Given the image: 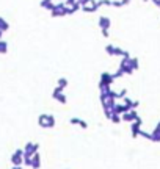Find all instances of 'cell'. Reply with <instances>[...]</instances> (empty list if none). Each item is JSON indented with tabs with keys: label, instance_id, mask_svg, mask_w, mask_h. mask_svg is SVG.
<instances>
[{
	"label": "cell",
	"instance_id": "6da1fadb",
	"mask_svg": "<svg viewBox=\"0 0 160 169\" xmlns=\"http://www.w3.org/2000/svg\"><path fill=\"white\" fill-rule=\"evenodd\" d=\"M57 124L55 121V116L54 114H47V113H43L38 116V125L43 127V128H54Z\"/></svg>",
	"mask_w": 160,
	"mask_h": 169
},
{
	"label": "cell",
	"instance_id": "7a4b0ae2",
	"mask_svg": "<svg viewBox=\"0 0 160 169\" xmlns=\"http://www.w3.org/2000/svg\"><path fill=\"white\" fill-rule=\"evenodd\" d=\"M99 28L104 38H110V27H111V19L108 16H99Z\"/></svg>",
	"mask_w": 160,
	"mask_h": 169
},
{
	"label": "cell",
	"instance_id": "3957f363",
	"mask_svg": "<svg viewBox=\"0 0 160 169\" xmlns=\"http://www.w3.org/2000/svg\"><path fill=\"white\" fill-rule=\"evenodd\" d=\"M105 53L110 55V57H121V58H129L130 57V53L127 50H122V49H119V47H116L113 44L105 46Z\"/></svg>",
	"mask_w": 160,
	"mask_h": 169
},
{
	"label": "cell",
	"instance_id": "277c9868",
	"mask_svg": "<svg viewBox=\"0 0 160 169\" xmlns=\"http://www.w3.org/2000/svg\"><path fill=\"white\" fill-rule=\"evenodd\" d=\"M50 16H52V17H65V16H69L68 7H66L63 2H55L54 8L50 10Z\"/></svg>",
	"mask_w": 160,
	"mask_h": 169
},
{
	"label": "cell",
	"instance_id": "5b68a950",
	"mask_svg": "<svg viewBox=\"0 0 160 169\" xmlns=\"http://www.w3.org/2000/svg\"><path fill=\"white\" fill-rule=\"evenodd\" d=\"M52 99L57 100V102L61 103V105H66V103H68V97H66V94H65V89L60 88V86H57V88L52 91Z\"/></svg>",
	"mask_w": 160,
	"mask_h": 169
},
{
	"label": "cell",
	"instance_id": "8992f818",
	"mask_svg": "<svg viewBox=\"0 0 160 169\" xmlns=\"http://www.w3.org/2000/svg\"><path fill=\"white\" fill-rule=\"evenodd\" d=\"M130 57L129 58H121V63L118 66V71L122 74V75H132L133 74V69L130 67V63H129Z\"/></svg>",
	"mask_w": 160,
	"mask_h": 169
},
{
	"label": "cell",
	"instance_id": "52a82bcc",
	"mask_svg": "<svg viewBox=\"0 0 160 169\" xmlns=\"http://www.w3.org/2000/svg\"><path fill=\"white\" fill-rule=\"evenodd\" d=\"M113 82H115L113 74H110V72H102L101 77H99V88H102V86H111Z\"/></svg>",
	"mask_w": 160,
	"mask_h": 169
},
{
	"label": "cell",
	"instance_id": "ba28073f",
	"mask_svg": "<svg viewBox=\"0 0 160 169\" xmlns=\"http://www.w3.org/2000/svg\"><path fill=\"white\" fill-rule=\"evenodd\" d=\"M11 164L13 166H22L24 164V150L16 149L14 153H11Z\"/></svg>",
	"mask_w": 160,
	"mask_h": 169
},
{
	"label": "cell",
	"instance_id": "9c48e42d",
	"mask_svg": "<svg viewBox=\"0 0 160 169\" xmlns=\"http://www.w3.org/2000/svg\"><path fill=\"white\" fill-rule=\"evenodd\" d=\"M141 125H143V121H141V117H138L137 121L130 122V135H132V138H138V135H140V130H141Z\"/></svg>",
	"mask_w": 160,
	"mask_h": 169
},
{
	"label": "cell",
	"instance_id": "30bf717a",
	"mask_svg": "<svg viewBox=\"0 0 160 169\" xmlns=\"http://www.w3.org/2000/svg\"><path fill=\"white\" fill-rule=\"evenodd\" d=\"M138 117H140V116H138L137 110H129V111H126V113L121 114V121H122V122H133V121H137Z\"/></svg>",
	"mask_w": 160,
	"mask_h": 169
},
{
	"label": "cell",
	"instance_id": "8fae6325",
	"mask_svg": "<svg viewBox=\"0 0 160 169\" xmlns=\"http://www.w3.org/2000/svg\"><path fill=\"white\" fill-rule=\"evenodd\" d=\"M80 10H82V11H85V13H96V11L99 10V7H97V3H96V0H93V2H90V3L82 5V7H80Z\"/></svg>",
	"mask_w": 160,
	"mask_h": 169
},
{
	"label": "cell",
	"instance_id": "7c38bea8",
	"mask_svg": "<svg viewBox=\"0 0 160 169\" xmlns=\"http://www.w3.org/2000/svg\"><path fill=\"white\" fill-rule=\"evenodd\" d=\"M122 105L127 108V110H137L138 108V105H140V102L138 100H132V99H129L127 96L122 99Z\"/></svg>",
	"mask_w": 160,
	"mask_h": 169
},
{
	"label": "cell",
	"instance_id": "4fadbf2b",
	"mask_svg": "<svg viewBox=\"0 0 160 169\" xmlns=\"http://www.w3.org/2000/svg\"><path fill=\"white\" fill-rule=\"evenodd\" d=\"M69 124H71V125H79V127L83 128V130L88 128V122H85V121L80 119V117H69Z\"/></svg>",
	"mask_w": 160,
	"mask_h": 169
},
{
	"label": "cell",
	"instance_id": "5bb4252c",
	"mask_svg": "<svg viewBox=\"0 0 160 169\" xmlns=\"http://www.w3.org/2000/svg\"><path fill=\"white\" fill-rule=\"evenodd\" d=\"M30 166L33 167V169H39L41 167V155L36 152V153H33V157H32V161H30Z\"/></svg>",
	"mask_w": 160,
	"mask_h": 169
},
{
	"label": "cell",
	"instance_id": "9a60e30c",
	"mask_svg": "<svg viewBox=\"0 0 160 169\" xmlns=\"http://www.w3.org/2000/svg\"><path fill=\"white\" fill-rule=\"evenodd\" d=\"M149 141H152V142H160V122H158V124L155 125V128L152 130Z\"/></svg>",
	"mask_w": 160,
	"mask_h": 169
},
{
	"label": "cell",
	"instance_id": "2e32d148",
	"mask_svg": "<svg viewBox=\"0 0 160 169\" xmlns=\"http://www.w3.org/2000/svg\"><path fill=\"white\" fill-rule=\"evenodd\" d=\"M54 5H55V0H41L39 2V7L43 10H47V11H50L54 8Z\"/></svg>",
	"mask_w": 160,
	"mask_h": 169
},
{
	"label": "cell",
	"instance_id": "e0dca14e",
	"mask_svg": "<svg viewBox=\"0 0 160 169\" xmlns=\"http://www.w3.org/2000/svg\"><path fill=\"white\" fill-rule=\"evenodd\" d=\"M126 111H129V110H127L122 103H118V102L115 103V107H113V113H116V114H122V113H126Z\"/></svg>",
	"mask_w": 160,
	"mask_h": 169
},
{
	"label": "cell",
	"instance_id": "ac0fdd59",
	"mask_svg": "<svg viewBox=\"0 0 160 169\" xmlns=\"http://www.w3.org/2000/svg\"><path fill=\"white\" fill-rule=\"evenodd\" d=\"M0 30H2L3 33H7L10 30V22L5 17H2V16H0Z\"/></svg>",
	"mask_w": 160,
	"mask_h": 169
},
{
	"label": "cell",
	"instance_id": "d6986e66",
	"mask_svg": "<svg viewBox=\"0 0 160 169\" xmlns=\"http://www.w3.org/2000/svg\"><path fill=\"white\" fill-rule=\"evenodd\" d=\"M129 63H130V67L133 69V72H135V71H138V67H140V61H138V58H135V57H130Z\"/></svg>",
	"mask_w": 160,
	"mask_h": 169
},
{
	"label": "cell",
	"instance_id": "ffe728a7",
	"mask_svg": "<svg viewBox=\"0 0 160 169\" xmlns=\"http://www.w3.org/2000/svg\"><path fill=\"white\" fill-rule=\"evenodd\" d=\"M5 53H8V42L0 39V55H5Z\"/></svg>",
	"mask_w": 160,
	"mask_h": 169
},
{
	"label": "cell",
	"instance_id": "44dd1931",
	"mask_svg": "<svg viewBox=\"0 0 160 169\" xmlns=\"http://www.w3.org/2000/svg\"><path fill=\"white\" fill-rule=\"evenodd\" d=\"M68 85H69V82H68V78H65V77H61V78H58L57 80V86H60V88H68Z\"/></svg>",
	"mask_w": 160,
	"mask_h": 169
},
{
	"label": "cell",
	"instance_id": "7402d4cb",
	"mask_svg": "<svg viewBox=\"0 0 160 169\" xmlns=\"http://www.w3.org/2000/svg\"><path fill=\"white\" fill-rule=\"evenodd\" d=\"M97 7H111V0H96Z\"/></svg>",
	"mask_w": 160,
	"mask_h": 169
},
{
	"label": "cell",
	"instance_id": "603a6c76",
	"mask_svg": "<svg viewBox=\"0 0 160 169\" xmlns=\"http://www.w3.org/2000/svg\"><path fill=\"white\" fill-rule=\"evenodd\" d=\"M108 121H111L113 124H119V122H122V121H121V114H116V113H113L111 117H110Z\"/></svg>",
	"mask_w": 160,
	"mask_h": 169
},
{
	"label": "cell",
	"instance_id": "cb8c5ba5",
	"mask_svg": "<svg viewBox=\"0 0 160 169\" xmlns=\"http://www.w3.org/2000/svg\"><path fill=\"white\" fill-rule=\"evenodd\" d=\"M127 96V89H121L119 92H116V100H119V99H124Z\"/></svg>",
	"mask_w": 160,
	"mask_h": 169
},
{
	"label": "cell",
	"instance_id": "d4e9b609",
	"mask_svg": "<svg viewBox=\"0 0 160 169\" xmlns=\"http://www.w3.org/2000/svg\"><path fill=\"white\" fill-rule=\"evenodd\" d=\"M111 7H113V8H122L121 0H111Z\"/></svg>",
	"mask_w": 160,
	"mask_h": 169
},
{
	"label": "cell",
	"instance_id": "484cf974",
	"mask_svg": "<svg viewBox=\"0 0 160 169\" xmlns=\"http://www.w3.org/2000/svg\"><path fill=\"white\" fill-rule=\"evenodd\" d=\"M138 136H143V138H146V139H151V133H147V132H144L143 128L140 130V135Z\"/></svg>",
	"mask_w": 160,
	"mask_h": 169
},
{
	"label": "cell",
	"instance_id": "4316f807",
	"mask_svg": "<svg viewBox=\"0 0 160 169\" xmlns=\"http://www.w3.org/2000/svg\"><path fill=\"white\" fill-rule=\"evenodd\" d=\"M79 2H80V7H82V5H85V3H90V2H93V0H79Z\"/></svg>",
	"mask_w": 160,
	"mask_h": 169
},
{
	"label": "cell",
	"instance_id": "83f0119b",
	"mask_svg": "<svg viewBox=\"0 0 160 169\" xmlns=\"http://www.w3.org/2000/svg\"><path fill=\"white\" fill-rule=\"evenodd\" d=\"M121 3H122V7H126V5L130 3V0H121Z\"/></svg>",
	"mask_w": 160,
	"mask_h": 169
},
{
	"label": "cell",
	"instance_id": "f1b7e54d",
	"mask_svg": "<svg viewBox=\"0 0 160 169\" xmlns=\"http://www.w3.org/2000/svg\"><path fill=\"white\" fill-rule=\"evenodd\" d=\"M11 169H24V167H22V166H13Z\"/></svg>",
	"mask_w": 160,
	"mask_h": 169
},
{
	"label": "cell",
	"instance_id": "f546056e",
	"mask_svg": "<svg viewBox=\"0 0 160 169\" xmlns=\"http://www.w3.org/2000/svg\"><path fill=\"white\" fill-rule=\"evenodd\" d=\"M2 38H3V32H2V30H0V39H2Z\"/></svg>",
	"mask_w": 160,
	"mask_h": 169
},
{
	"label": "cell",
	"instance_id": "4dcf8cb0",
	"mask_svg": "<svg viewBox=\"0 0 160 169\" xmlns=\"http://www.w3.org/2000/svg\"><path fill=\"white\" fill-rule=\"evenodd\" d=\"M151 2H152V3H154V5H155V2H157V0H151Z\"/></svg>",
	"mask_w": 160,
	"mask_h": 169
},
{
	"label": "cell",
	"instance_id": "1f68e13d",
	"mask_svg": "<svg viewBox=\"0 0 160 169\" xmlns=\"http://www.w3.org/2000/svg\"><path fill=\"white\" fill-rule=\"evenodd\" d=\"M55 2H65V0H55Z\"/></svg>",
	"mask_w": 160,
	"mask_h": 169
},
{
	"label": "cell",
	"instance_id": "d6a6232c",
	"mask_svg": "<svg viewBox=\"0 0 160 169\" xmlns=\"http://www.w3.org/2000/svg\"><path fill=\"white\" fill-rule=\"evenodd\" d=\"M143 2H149V0H143Z\"/></svg>",
	"mask_w": 160,
	"mask_h": 169
}]
</instances>
